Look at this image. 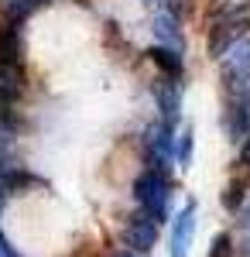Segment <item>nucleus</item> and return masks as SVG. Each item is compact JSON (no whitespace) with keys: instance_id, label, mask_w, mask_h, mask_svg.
<instances>
[{"instance_id":"6e6552de","label":"nucleus","mask_w":250,"mask_h":257,"mask_svg":"<svg viewBox=\"0 0 250 257\" xmlns=\"http://www.w3.org/2000/svg\"><path fill=\"white\" fill-rule=\"evenodd\" d=\"M28 89V72L24 62H0V99L4 103H18Z\"/></svg>"},{"instance_id":"0eeeda50","label":"nucleus","mask_w":250,"mask_h":257,"mask_svg":"<svg viewBox=\"0 0 250 257\" xmlns=\"http://www.w3.org/2000/svg\"><path fill=\"white\" fill-rule=\"evenodd\" d=\"M123 240H127V247H134L141 254H148L154 247V240H158V223L151 216H144V213H137V216L127 219V226H123Z\"/></svg>"},{"instance_id":"9b49d317","label":"nucleus","mask_w":250,"mask_h":257,"mask_svg":"<svg viewBox=\"0 0 250 257\" xmlns=\"http://www.w3.org/2000/svg\"><path fill=\"white\" fill-rule=\"evenodd\" d=\"M48 0H4V21H14V24H24L35 11H41Z\"/></svg>"},{"instance_id":"a211bd4d","label":"nucleus","mask_w":250,"mask_h":257,"mask_svg":"<svg viewBox=\"0 0 250 257\" xmlns=\"http://www.w3.org/2000/svg\"><path fill=\"white\" fill-rule=\"evenodd\" d=\"M243 257H250V237L243 240Z\"/></svg>"},{"instance_id":"9d476101","label":"nucleus","mask_w":250,"mask_h":257,"mask_svg":"<svg viewBox=\"0 0 250 257\" xmlns=\"http://www.w3.org/2000/svg\"><path fill=\"white\" fill-rule=\"evenodd\" d=\"M151 59H154V65L161 69V76H178V79H182V72H185V59H182V52L154 45V48H151Z\"/></svg>"},{"instance_id":"39448f33","label":"nucleus","mask_w":250,"mask_h":257,"mask_svg":"<svg viewBox=\"0 0 250 257\" xmlns=\"http://www.w3.org/2000/svg\"><path fill=\"white\" fill-rule=\"evenodd\" d=\"M192 240H195V202H189L172 223V243L168 254L172 257H189L192 254Z\"/></svg>"},{"instance_id":"dca6fc26","label":"nucleus","mask_w":250,"mask_h":257,"mask_svg":"<svg viewBox=\"0 0 250 257\" xmlns=\"http://www.w3.org/2000/svg\"><path fill=\"white\" fill-rule=\"evenodd\" d=\"M240 161H243V165L250 168V134H247L243 141H240Z\"/></svg>"},{"instance_id":"423d86ee","label":"nucleus","mask_w":250,"mask_h":257,"mask_svg":"<svg viewBox=\"0 0 250 257\" xmlns=\"http://www.w3.org/2000/svg\"><path fill=\"white\" fill-rule=\"evenodd\" d=\"M151 35H154V45H161V48H175V52H185L182 24H178V14H172V11H154Z\"/></svg>"},{"instance_id":"2eb2a0df","label":"nucleus","mask_w":250,"mask_h":257,"mask_svg":"<svg viewBox=\"0 0 250 257\" xmlns=\"http://www.w3.org/2000/svg\"><path fill=\"white\" fill-rule=\"evenodd\" d=\"M209 257H233V240H230V233H216V237H212Z\"/></svg>"},{"instance_id":"20e7f679","label":"nucleus","mask_w":250,"mask_h":257,"mask_svg":"<svg viewBox=\"0 0 250 257\" xmlns=\"http://www.w3.org/2000/svg\"><path fill=\"white\" fill-rule=\"evenodd\" d=\"M182 79L178 76H158L154 82V103H158V120H165V123H178L182 117Z\"/></svg>"},{"instance_id":"ddd939ff","label":"nucleus","mask_w":250,"mask_h":257,"mask_svg":"<svg viewBox=\"0 0 250 257\" xmlns=\"http://www.w3.org/2000/svg\"><path fill=\"white\" fill-rule=\"evenodd\" d=\"M192 148H195V131L192 127H182V134L175 138V161H178L182 168L192 165Z\"/></svg>"},{"instance_id":"f03ea898","label":"nucleus","mask_w":250,"mask_h":257,"mask_svg":"<svg viewBox=\"0 0 250 257\" xmlns=\"http://www.w3.org/2000/svg\"><path fill=\"white\" fill-rule=\"evenodd\" d=\"M219 79H223L226 96L247 93V86H250V35L240 38L230 52L219 59Z\"/></svg>"},{"instance_id":"f8f14e48","label":"nucleus","mask_w":250,"mask_h":257,"mask_svg":"<svg viewBox=\"0 0 250 257\" xmlns=\"http://www.w3.org/2000/svg\"><path fill=\"white\" fill-rule=\"evenodd\" d=\"M250 14V0H212L209 18L223 21V18H247Z\"/></svg>"},{"instance_id":"f257e3e1","label":"nucleus","mask_w":250,"mask_h":257,"mask_svg":"<svg viewBox=\"0 0 250 257\" xmlns=\"http://www.w3.org/2000/svg\"><path fill=\"white\" fill-rule=\"evenodd\" d=\"M134 199L144 216H151L154 223H165L168 213H172V182H168V172H158V168L141 172L134 178Z\"/></svg>"},{"instance_id":"1a4fd4ad","label":"nucleus","mask_w":250,"mask_h":257,"mask_svg":"<svg viewBox=\"0 0 250 257\" xmlns=\"http://www.w3.org/2000/svg\"><path fill=\"white\" fill-rule=\"evenodd\" d=\"M24 41H21V24L4 21L0 24V62H24Z\"/></svg>"},{"instance_id":"4468645a","label":"nucleus","mask_w":250,"mask_h":257,"mask_svg":"<svg viewBox=\"0 0 250 257\" xmlns=\"http://www.w3.org/2000/svg\"><path fill=\"white\" fill-rule=\"evenodd\" d=\"M243 196H247V182L243 178H233L230 185H226V192H223V206L236 213V209H243Z\"/></svg>"},{"instance_id":"6ab92c4d","label":"nucleus","mask_w":250,"mask_h":257,"mask_svg":"<svg viewBox=\"0 0 250 257\" xmlns=\"http://www.w3.org/2000/svg\"><path fill=\"white\" fill-rule=\"evenodd\" d=\"M120 257H137V254H134V250H127V254H120Z\"/></svg>"},{"instance_id":"7ed1b4c3","label":"nucleus","mask_w":250,"mask_h":257,"mask_svg":"<svg viewBox=\"0 0 250 257\" xmlns=\"http://www.w3.org/2000/svg\"><path fill=\"white\" fill-rule=\"evenodd\" d=\"M250 35V18H223L209 24V38H206V52L212 59H223L240 38Z\"/></svg>"},{"instance_id":"f3484780","label":"nucleus","mask_w":250,"mask_h":257,"mask_svg":"<svg viewBox=\"0 0 250 257\" xmlns=\"http://www.w3.org/2000/svg\"><path fill=\"white\" fill-rule=\"evenodd\" d=\"M240 99H243V110H247V120H250V86H247V93H240Z\"/></svg>"}]
</instances>
